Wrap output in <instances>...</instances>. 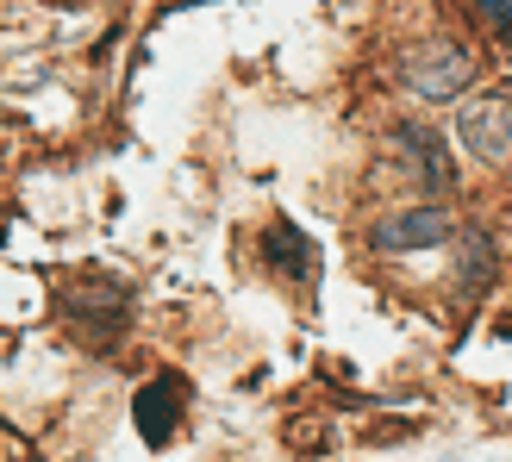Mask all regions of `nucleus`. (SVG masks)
Wrapping results in <instances>:
<instances>
[{"label":"nucleus","instance_id":"1","mask_svg":"<svg viewBox=\"0 0 512 462\" xmlns=\"http://www.w3.org/2000/svg\"><path fill=\"white\" fill-rule=\"evenodd\" d=\"M406 88H413L419 100H456L469 82H475V57L463 44H450V38H431L419 50H406Z\"/></svg>","mask_w":512,"mask_h":462},{"label":"nucleus","instance_id":"2","mask_svg":"<svg viewBox=\"0 0 512 462\" xmlns=\"http://www.w3.org/2000/svg\"><path fill=\"white\" fill-rule=\"evenodd\" d=\"M456 144L469 150L475 163H512V94H481L456 113Z\"/></svg>","mask_w":512,"mask_h":462},{"label":"nucleus","instance_id":"3","mask_svg":"<svg viewBox=\"0 0 512 462\" xmlns=\"http://www.w3.org/2000/svg\"><path fill=\"white\" fill-rule=\"evenodd\" d=\"M444 238H450L444 207H406V213L375 219V231H369L375 250H425V244H444Z\"/></svg>","mask_w":512,"mask_h":462},{"label":"nucleus","instance_id":"4","mask_svg":"<svg viewBox=\"0 0 512 462\" xmlns=\"http://www.w3.org/2000/svg\"><path fill=\"white\" fill-rule=\"evenodd\" d=\"M263 263L281 269L288 281H300V275H313L319 250H313V238H306L294 219H269V231H263Z\"/></svg>","mask_w":512,"mask_h":462},{"label":"nucleus","instance_id":"5","mask_svg":"<svg viewBox=\"0 0 512 462\" xmlns=\"http://www.w3.org/2000/svg\"><path fill=\"white\" fill-rule=\"evenodd\" d=\"M175 406H182V394L169 388V381H150V388L138 394V431H144V444H169V431H175Z\"/></svg>","mask_w":512,"mask_h":462},{"label":"nucleus","instance_id":"6","mask_svg":"<svg viewBox=\"0 0 512 462\" xmlns=\"http://www.w3.org/2000/svg\"><path fill=\"white\" fill-rule=\"evenodd\" d=\"M400 144H406V157L419 163L413 175H419L425 188H450V157H444V144L431 138L425 125H400Z\"/></svg>","mask_w":512,"mask_h":462},{"label":"nucleus","instance_id":"7","mask_svg":"<svg viewBox=\"0 0 512 462\" xmlns=\"http://www.w3.org/2000/svg\"><path fill=\"white\" fill-rule=\"evenodd\" d=\"M481 7L494 13V25H500V32H512V0H481Z\"/></svg>","mask_w":512,"mask_h":462}]
</instances>
